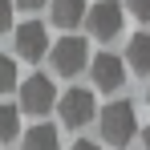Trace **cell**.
Segmentation results:
<instances>
[{
	"mask_svg": "<svg viewBox=\"0 0 150 150\" xmlns=\"http://www.w3.org/2000/svg\"><path fill=\"white\" fill-rule=\"evenodd\" d=\"M57 114H61V122L69 126V130H77V126H85L93 114H98V105H93V93L89 89H65L61 98H57Z\"/></svg>",
	"mask_w": 150,
	"mask_h": 150,
	"instance_id": "obj_5",
	"label": "cell"
},
{
	"mask_svg": "<svg viewBox=\"0 0 150 150\" xmlns=\"http://www.w3.org/2000/svg\"><path fill=\"white\" fill-rule=\"evenodd\" d=\"M146 101H150V85H146Z\"/></svg>",
	"mask_w": 150,
	"mask_h": 150,
	"instance_id": "obj_18",
	"label": "cell"
},
{
	"mask_svg": "<svg viewBox=\"0 0 150 150\" xmlns=\"http://www.w3.org/2000/svg\"><path fill=\"white\" fill-rule=\"evenodd\" d=\"M138 134V118H134V105L130 101H110L101 110V138L110 146H130Z\"/></svg>",
	"mask_w": 150,
	"mask_h": 150,
	"instance_id": "obj_1",
	"label": "cell"
},
{
	"mask_svg": "<svg viewBox=\"0 0 150 150\" xmlns=\"http://www.w3.org/2000/svg\"><path fill=\"white\" fill-rule=\"evenodd\" d=\"M142 146L150 150V126H146V130H142Z\"/></svg>",
	"mask_w": 150,
	"mask_h": 150,
	"instance_id": "obj_17",
	"label": "cell"
},
{
	"mask_svg": "<svg viewBox=\"0 0 150 150\" xmlns=\"http://www.w3.org/2000/svg\"><path fill=\"white\" fill-rule=\"evenodd\" d=\"M57 85H53L45 73H33L28 81H21V110L25 114H49V110H57Z\"/></svg>",
	"mask_w": 150,
	"mask_h": 150,
	"instance_id": "obj_4",
	"label": "cell"
},
{
	"mask_svg": "<svg viewBox=\"0 0 150 150\" xmlns=\"http://www.w3.org/2000/svg\"><path fill=\"white\" fill-rule=\"evenodd\" d=\"M12 28V0H0V33Z\"/></svg>",
	"mask_w": 150,
	"mask_h": 150,
	"instance_id": "obj_14",
	"label": "cell"
},
{
	"mask_svg": "<svg viewBox=\"0 0 150 150\" xmlns=\"http://www.w3.org/2000/svg\"><path fill=\"white\" fill-rule=\"evenodd\" d=\"M126 12L138 21H150V0H126Z\"/></svg>",
	"mask_w": 150,
	"mask_h": 150,
	"instance_id": "obj_13",
	"label": "cell"
},
{
	"mask_svg": "<svg viewBox=\"0 0 150 150\" xmlns=\"http://www.w3.org/2000/svg\"><path fill=\"white\" fill-rule=\"evenodd\" d=\"M49 16L61 28H77V21H85V0H49Z\"/></svg>",
	"mask_w": 150,
	"mask_h": 150,
	"instance_id": "obj_8",
	"label": "cell"
},
{
	"mask_svg": "<svg viewBox=\"0 0 150 150\" xmlns=\"http://www.w3.org/2000/svg\"><path fill=\"white\" fill-rule=\"evenodd\" d=\"M57 146H61V138H57V126H49V122H37L21 138V150H57Z\"/></svg>",
	"mask_w": 150,
	"mask_h": 150,
	"instance_id": "obj_10",
	"label": "cell"
},
{
	"mask_svg": "<svg viewBox=\"0 0 150 150\" xmlns=\"http://www.w3.org/2000/svg\"><path fill=\"white\" fill-rule=\"evenodd\" d=\"M89 73L98 81V89H105V93H110V89H122L126 85V61L105 49V53H98V57L89 61Z\"/></svg>",
	"mask_w": 150,
	"mask_h": 150,
	"instance_id": "obj_6",
	"label": "cell"
},
{
	"mask_svg": "<svg viewBox=\"0 0 150 150\" xmlns=\"http://www.w3.org/2000/svg\"><path fill=\"white\" fill-rule=\"evenodd\" d=\"M69 150H101V146H98V142H85V138H77Z\"/></svg>",
	"mask_w": 150,
	"mask_h": 150,
	"instance_id": "obj_16",
	"label": "cell"
},
{
	"mask_svg": "<svg viewBox=\"0 0 150 150\" xmlns=\"http://www.w3.org/2000/svg\"><path fill=\"white\" fill-rule=\"evenodd\" d=\"M49 33L41 21H25V25H16V53L25 57V61H41L45 53H49Z\"/></svg>",
	"mask_w": 150,
	"mask_h": 150,
	"instance_id": "obj_7",
	"label": "cell"
},
{
	"mask_svg": "<svg viewBox=\"0 0 150 150\" xmlns=\"http://www.w3.org/2000/svg\"><path fill=\"white\" fill-rule=\"evenodd\" d=\"M49 61H53V69L61 77H77L85 65H89V45H85L81 37H61V41L49 49Z\"/></svg>",
	"mask_w": 150,
	"mask_h": 150,
	"instance_id": "obj_3",
	"label": "cell"
},
{
	"mask_svg": "<svg viewBox=\"0 0 150 150\" xmlns=\"http://www.w3.org/2000/svg\"><path fill=\"white\" fill-rule=\"evenodd\" d=\"M85 25H89V33L98 41H114L126 25V8L118 0H98L93 8H85Z\"/></svg>",
	"mask_w": 150,
	"mask_h": 150,
	"instance_id": "obj_2",
	"label": "cell"
},
{
	"mask_svg": "<svg viewBox=\"0 0 150 150\" xmlns=\"http://www.w3.org/2000/svg\"><path fill=\"white\" fill-rule=\"evenodd\" d=\"M21 138V114L12 105H0V142H12Z\"/></svg>",
	"mask_w": 150,
	"mask_h": 150,
	"instance_id": "obj_11",
	"label": "cell"
},
{
	"mask_svg": "<svg viewBox=\"0 0 150 150\" xmlns=\"http://www.w3.org/2000/svg\"><path fill=\"white\" fill-rule=\"evenodd\" d=\"M12 85H16V61L8 53H0V93H8Z\"/></svg>",
	"mask_w": 150,
	"mask_h": 150,
	"instance_id": "obj_12",
	"label": "cell"
},
{
	"mask_svg": "<svg viewBox=\"0 0 150 150\" xmlns=\"http://www.w3.org/2000/svg\"><path fill=\"white\" fill-rule=\"evenodd\" d=\"M16 8H25V12H33V8H45V0H16Z\"/></svg>",
	"mask_w": 150,
	"mask_h": 150,
	"instance_id": "obj_15",
	"label": "cell"
},
{
	"mask_svg": "<svg viewBox=\"0 0 150 150\" xmlns=\"http://www.w3.org/2000/svg\"><path fill=\"white\" fill-rule=\"evenodd\" d=\"M126 69L134 73H150V33H134L126 45Z\"/></svg>",
	"mask_w": 150,
	"mask_h": 150,
	"instance_id": "obj_9",
	"label": "cell"
}]
</instances>
